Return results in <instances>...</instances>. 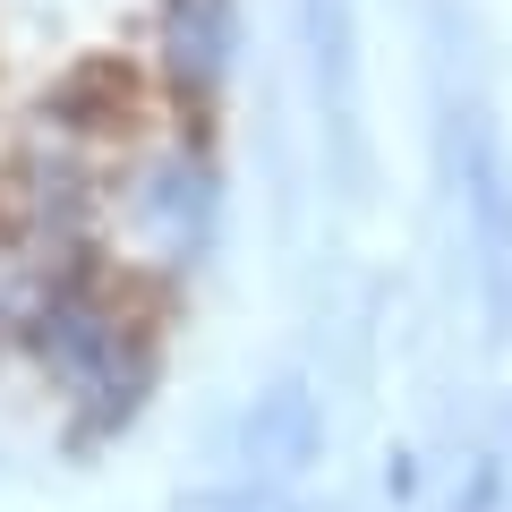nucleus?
Listing matches in <instances>:
<instances>
[{"mask_svg": "<svg viewBox=\"0 0 512 512\" xmlns=\"http://www.w3.org/2000/svg\"><path fill=\"white\" fill-rule=\"evenodd\" d=\"M35 350L94 427L128 419L137 393H146V342H137V325L120 316V299L103 282H60L43 325H35Z\"/></svg>", "mask_w": 512, "mask_h": 512, "instance_id": "f257e3e1", "label": "nucleus"}, {"mask_svg": "<svg viewBox=\"0 0 512 512\" xmlns=\"http://www.w3.org/2000/svg\"><path fill=\"white\" fill-rule=\"evenodd\" d=\"M214 205V163L197 146H146L111 180V222L137 265H188L214 239Z\"/></svg>", "mask_w": 512, "mask_h": 512, "instance_id": "f03ea898", "label": "nucleus"}, {"mask_svg": "<svg viewBox=\"0 0 512 512\" xmlns=\"http://www.w3.org/2000/svg\"><path fill=\"white\" fill-rule=\"evenodd\" d=\"M453 197H461V239L478 256V308L487 333L512 342V154L495 137L487 103L453 111Z\"/></svg>", "mask_w": 512, "mask_h": 512, "instance_id": "7ed1b4c3", "label": "nucleus"}, {"mask_svg": "<svg viewBox=\"0 0 512 512\" xmlns=\"http://www.w3.org/2000/svg\"><path fill=\"white\" fill-rule=\"evenodd\" d=\"M239 461H248L256 495L299 487V478L325 461V410H316V393H308L299 376L265 384V393L239 410Z\"/></svg>", "mask_w": 512, "mask_h": 512, "instance_id": "20e7f679", "label": "nucleus"}, {"mask_svg": "<svg viewBox=\"0 0 512 512\" xmlns=\"http://www.w3.org/2000/svg\"><path fill=\"white\" fill-rule=\"evenodd\" d=\"M308 69L325 94V128L342 163L359 154V26H350V0H308Z\"/></svg>", "mask_w": 512, "mask_h": 512, "instance_id": "39448f33", "label": "nucleus"}, {"mask_svg": "<svg viewBox=\"0 0 512 512\" xmlns=\"http://www.w3.org/2000/svg\"><path fill=\"white\" fill-rule=\"evenodd\" d=\"M231 52H239L231 0H163V69L188 94H214L231 77Z\"/></svg>", "mask_w": 512, "mask_h": 512, "instance_id": "423d86ee", "label": "nucleus"}, {"mask_svg": "<svg viewBox=\"0 0 512 512\" xmlns=\"http://www.w3.org/2000/svg\"><path fill=\"white\" fill-rule=\"evenodd\" d=\"M444 512H512L504 504V470H495V453H470L453 478V495H444Z\"/></svg>", "mask_w": 512, "mask_h": 512, "instance_id": "0eeeda50", "label": "nucleus"}, {"mask_svg": "<svg viewBox=\"0 0 512 512\" xmlns=\"http://www.w3.org/2000/svg\"><path fill=\"white\" fill-rule=\"evenodd\" d=\"M171 512H282V504L256 495V487H197V495H180Z\"/></svg>", "mask_w": 512, "mask_h": 512, "instance_id": "6e6552de", "label": "nucleus"}]
</instances>
